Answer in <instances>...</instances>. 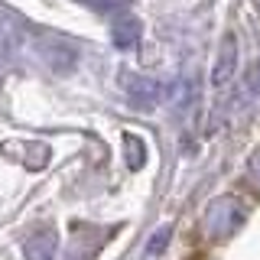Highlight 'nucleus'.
Instances as JSON below:
<instances>
[{"mask_svg":"<svg viewBox=\"0 0 260 260\" xmlns=\"http://www.w3.org/2000/svg\"><path fill=\"white\" fill-rule=\"evenodd\" d=\"M247 218V208L241 205V202H234L231 195H221L218 202H211L205 218H202V231L208 234V238H228V234H234L241 228V221Z\"/></svg>","mask_w":260,"mask_h":260,"instance_id":"1","label":"nucleus"},{"mask_svg":"<svg viewBox=\"0 0 260 260\" xmlns=\"http://www.w3.org/2000/svg\"><path fill=\"white\" fill-rule=\"evenodd\" d=\"M117 85L124 88L127 101L140 111H150V108H156V104L166 101V85H159V81H153V78H143V75H137V72H120Z\"/></svg>","mask_w":260,"mask_h":260,"instance_id":"2","label":"nucleus"},{"mask_svg":"<svg viewBox=\"0 0 260 260\" xmlns=\"http://www.w3.org/2000/svg\"><path fill=\"white\" fill-rule=\"evenodd\" d=\"M140 20H137L134 13H124L120 10L117 16H114V23H111V43L120 49V52H127V49H134L137 43H140Z\"/></svg>","mask_w":260,"mask_h":260,"instance_id":"3","label":"nucleus"},{"mask_svg":"<svg viewBox=\"0 0 260 260\" xmlns=\"http://www.w3.org/2000/svg\"><path fill=\"white\" fill-rule=\"evenodd\" d=\"M234 69H238V39H234V32H228L221 39V52H218L215 72H211V85L224 88L228 81L234 78Z\"/></svg>","mask_w":260,"mask_h":260,"instance_id":"4","label":"nucleus"},{"mask_svg":"<svg viewBox=\"0 0 260 260\" xmlns=\"http://www.w3.org/2000/svg\"><path fill=\"white\" fill-rule=\"evenodd\" d=\"M55 250H59V234L52 228L29 234L26 244H23V257L26 260H55Z\"/></svg>","mask_w":260,"mask_h":260,"instance_id":"5","label":"nucleus"},{"mask_svg":"<svg viewBox=\"0 0 260 260\" xmlns=\"http://www.w3.org/2000/svg\"><path fill=\"white\" fill-rule=\"evenodd\" d=\"M260 98V59L247 69V75L241 78V88H238V94H234V108H244V104H250V101H257Z\"/></svg>","mask_w":260,"mask_h":260,"instance_id":"6","label":"nucleus"},{"mask_svg":"<svg viewBox=\"0 0 260 260\" xmlns=\"http://www.w3.org/2000/svg\"><path fill=\"white\" fill-rule=\"evenodd\" d=\"M124 146H127V166L130 169H140L143 162H146V146L140 137H134V134H127L124 137Z\"/></svg>","mask_w":260,"mask_h":260,"instance_id":"7","label":"nucleus"},{"mask_svg":"<svg viewBox=\"0 0 260 260\" xmlns=\"http://www.w3.org/2000/svg\"><path fill=\"white\" fill-rule=\"evenodd\" d=\"M169 238H173V224H162L159 231H153L150 241H146V257H159L162 250H166Z\"/></svg>","mask_w":260,"mask_h":260,"instance_id":"8","label":"nucleus"},{"mask_svg":"<svg viewBox=\"0 0 260 260\" xmlns=\"http://www.w3.org/2000/svg\"><path fill=\"white\" fill-rule=\"evenodd\" d=\"M78 4H85L88 10H94V13H120L130 0H78Z\"/></svg>","mask_w":260,"mask_h":260,"instance_id":"9","label":"nucleus"},{"mask_svg":"<svg viewBox=\"0 0 260 260\" xmlns=\"http://www.w3.org/2000/svg\"><path fill=\"white\" fill-rule=\"evenodd\" d=\"M247 182L260 192V150H257L254 156H250V162H247Z\"/></svg>","mask_w":260,"mask_h":260,"instance_id":"10","label":"nucleus"}]
</instances>
